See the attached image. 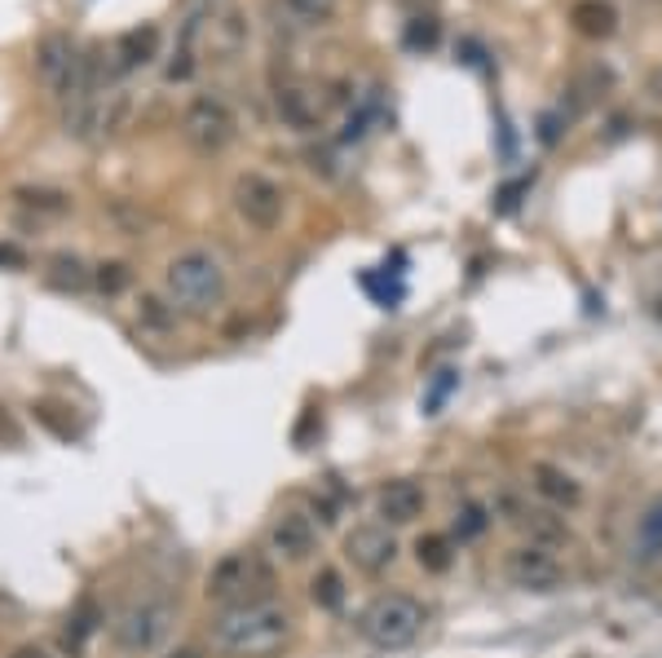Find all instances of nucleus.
I'll list each match as a JSON object with an SVG mask.
<instances>
[{
	"label": "nucleus",
	"mask_w": 662,
	"mask_h": 658,
	"mask_svg": "<svg viewBox=\"0 0 662 658\" xmlns=\"http://www.w3.org/2000/svg\"><path fill=\"white\" fill-rule=\"evenodd\" d=\"M292 614L279 601L230 606L212 619V649L226 658H274L292 641Z\"/></svg>",
	"instance_id": "1"
},
{
	"label": "nucleus",
	"mask_w": 662,
	"mask_h": 658,
	"mask_svg": "<svg viewBox=\"0 0 662 658\" xmlns=\"http://www.w3.org/2000/svg\"><path fill=\"white\" fill-rule=\"evenodd\" d=\"M203 597L216 601L221 610L230 606H252V601H274V566L257 553V548H239V553H226L203 584Z\"/></svg>",
	"instance_id": "2"
},
{
	"label": "nucleus",
	"mask_w": 662,
	"mask_h": 658,
	"mask_svg": "<svg viewBox=\"0 0 662 658\" xmlns=\"http://www.w3.org/2000/svg\"><path fill=\"white\" fill-rule=\"evenodd\" d=\"M164 287L173 296L177 309L186 314H212L221 301H226V266H221L212 252L190 248L181 257L168 261L164 270Z\"/></svg>",
	"instance_id": "3"
},
{
	"label": "nucleus",
	"mask_w": 662,
	"mask_h": 658,
	"mask_svg": "<svg viewBox=\"0 0 662 658\" xmlns=\"http://www.w3.org/2000/svg\"><path fill=\"white\" fill-rule=\"evenodd\" d=\"M424 623H428L424 601H415V597H406V592H385V597H376V601L363 606V614H358V636H363L367 645L393 654V649L415 645V636L424 632Z\"/></svg>",
	"instance_id": "4"
},
{
	"label": "nucleus",
	"mask_w": 662,
	"mask_h": 658,
	"mask_svg": "<svg viewBox=\"0 0 662 658\" xmlns=\"http://www.w3.org/2000/svg\"><path fill=\"white\" fill-rule=\"evenodd\" d=\"M177 623V601L164 597V592H151L133 606H125L116 614V623H110V645H116V654L125 658H142V654H155L168 632Z\"/></svg>",
	"instance_id": "5"
},
{
	"label": "nucleus",
	"mask_w": 662,
	"mask_h": 658,
	"mask_svg": "<svg viewBox=\"0 0 662 658\" xmlns=\"http://www.w3.org/2000/svg\"><path fill=\"white\" fill-rule=\"evenodd\" d=\"M181 133L194 151L203 155H216V151H226L239 133V120L235 111L226 106V97H216V93H199L190 106H186V116H181Z\"/></svg>",
	"instance_id": "6"
},
{
	"label": "nucleus",
	"mask_w": 662,
	"mask_h": 658,
	"mask_svg": "<svg viewBox=\"0 0 662 658\" xmlns=\"http://www.w3.org/2000/svg\"><path fill=\"white\" fill-rule=\"evenodd\" d=\"M504 575L512 588L543 597V592H557L566 584V562L557 557V548H547V543H517L504 557Z\"/></svg>",
	"instance_id": "7"
},
{
	"label": "nucleus",
	"mask_w": 662,
	"mask_h": 658,
	"mask_svg": "<svg viewBox=\"0 0 662 658\" xmlns=\"http://www.w3.org/2000/svg\"><path fill=\"white\" fill-rule=\"evenodd\" d=\"M345 562L358 575H371V579L385 575L398 562V534H393V526H385V521H358L345 534Z\"/></svg>",
	"instance_id": "8"
},
{
	"label": "nucleus",
	"mask_w": 662,
	"mask_h": 658,
	"mask_svg": "<svg viewBox=\"0 0 662 658\" xmlns=\"http://www.w3.org/2000/svg\"><path fill=\"white\" fill-rule=\"evenodd\" d=\"M235 212L244 216V222L252 231H274L283 222V186H274L270 177L261 173H244L235 181Z\"/></svg>",
	"instance_id": "9"
},
{
	"label": "nucleus",
	"mask_w": 662,
	"mask_h": 658,
	"mask_svg": "<svg viewBox=\"0 0 662 658\" xmlns=\"http://www.w3.org/2000/svg\"><path fill=\"white\" fill-rule=\"evenodd\" d=\"M270 553L283 562H309L318 553V526L305 513H279L270 521Z\"/></svg>",
	"instance_id": "10"
},
{
	"label": "nucleus",
	"mask_w": 662,
	"mask_h": 658,
	"mask_svg": "<svg viewBox=\"0 0 662 658\" xmlns=\"http://www.w3.org/2000/svg\"><path fill=\"white\" fill-rule=\"evenodd\" d=\"M428 504V491L415 478H393L376 491V513L385 526H411Z\"/></svg>",
	"instance_id": "11"
},
{
	"label": "nucleus",
	"mask_w": 662,
	"mask_h": 658,
	"mask_svg": "<svg viewBox=\"0 0 662 658\" xmlns=\"http://www.w3.org/2000/svg\"><path fill=\"white\" fill-rule=\"evenodd\" d=\"M159 49V32L155 27H133L125 36H116V45L106 49V75L120 80V75H133L138 67H146Z\"/></svg>",
	"instance_id": "12"
},
{
	"label": "nucleus",
	"mask_w": 662,
	"mask_h": 658,
	"mask_svg": "<svg viewBox=\"0 0 662 658\" xmlns=\"http://www.w3.org/2000/svg\"><path fill=\"white\" fill-rule=\"evenodd\" d=\"M75 62H80V45H75L71 36H62V32H49V36L36 45V71H40V80H45L54 93H62V84H67L71 71H75Z\"/></svg>",
	"instance_id": "13"
},
{
	"label": "nucleus",
	"mask_w": 662,
	"mask_h": 658,
	"mask_svg": "<svg viewBox=\"0 0 662 658\" xmlns=\"http://www.w3.org/2000/svg\"><path fill=\"white\" fill-rule=\"evenodd\" d=\"M274 106H279V120L287 125V129H300V133H309V129H318L322 125V97L314 93V89H300V84H283L279 93H274Z\"/></svg>",
	"instance_id": "14"
},
{
	"label": "nucleus",
	"mask_w": 662,
	"mask_h": 658,
	"mask_svg": "<svg viewBox=\"0 0 662 658\" xmlns=\"http://www.w3.org/2000/svg\"><path fill=\"white\" fill-rule=\"evenodd\" d=\"M534 491L547 500V504H557V508H575L579 500H583V486L566 473V469H557V465H534Z\"/></svg>",
	"instance_id": "15"
},
{
	"label": "nucleus",
	"mask_w": 662,
	"mask_h": 658,
	"mask_svg": "<svg viewBox=\"0 0 662 658\" xmlns=\"http://www.w3.org/2000/svg\"><path fill=\"white\" fill-rule=\"evenodd\" d=\"M570 23L588 40H610L614 27H618V14H614L610 0H579V5L570 10Z\"/></svg>",
	"instance_id": "16"
},
{
	"label": "nucleus",
	"mask_w": 662,
	"mask_h": 658,
	"mask_svg": "<svg viewBox=\"0 0 662 658\" xmlns=\"http://www.w3.org/2000/svg\"><path fill=\"white\" fill-rule=\"evenodd\" d=\"M512 513H517L512 521L530 530V543H547V548H557L561 539H570V526H566L561 517L543 513V508H512Z\"/></svg>",
	"instance_id": "17"
},
{
	"label": "nucleus",
	"mask_w": 662,
	"mask_h": 658,
	"mask_svg": "<svg viewBox=\"0 0 662 658\" xmlns=\"http://www.w3.org/2000/svg\"><path fill=\"white\" fill-rule=\"evenodd\" d=\"M636 557L649 566V562H658L662 557V495L640 513V521H636Z\"/></svg>",
	"instance_id": "18"
},
{
	"label": "nucleus",
	"mask_w": 662,
	"mask_h": 658,
	"mask_svg": "<svg viewBox=\"0 0 662 658\" xmlns=\"http://www.w3.org/2000/svg\"><path fill=\"white\" fill-rule=\"evenodd\" d=\"M415 562H419L428 575L451 571V562H456V539H451V534H437V530L419 534V539H415Z\"/></svg>",
	"instance_id": "19"
},
{
	"label": "nucleus",
	"mask_w": 662,
	"mask_h": 658,
	"mask_svg": "<svg viewBox=\"0 0 662 658\" xmlns=\"http://www.w3.org/2000/svg\"><path fill=\"white\" fill-rule=\"evenodd\" d=\"M309 597H314V606L318 610H341L345 606V579H341V571H331V566H322L318 575H314V584H309Z\"/></svg>",
	"instance_id": "20"
},
{
	"label": "nucleus",
	"mask_w": 662,
	"mask_h": 658,
	"mask_svg": "<svg viewBox=\"0 0 662 658\" xmlns=\"http://www.w3.org/2000/svg\"><path fill=\"white\" fill-rule=\"evenodd\" d=\"M97 623H102L97 606H93V601H80V610L67 619V636H62V641H67V649H71V654H80V649L88 645V636L97 632Z\"/></svg>",
	"instance_id": "21"
},
{
	"label": "nucleus",
	"mask_w": 662,
	"mask_h": 658,
	"mask_svg": "<svg viewBox=\"0 0 662 658\" xmlns=\"http://www.w3.org/2000/svg\"><path fill=\"white\" fill-rule=\"evenodd\" d=\"M274 14L287 19V27H314L327 19V0H274Z\"/></svg>",
	"instance_id": "22"
},
{
	"label": "nucleus",
	"mask_w": 662,
	"mask_h": 658,
	"mask_svg": "<svg viewBox=\"0 0 662 658\" xmlns=\"http://www.w3.org/2000/svg\"><path fill=\"white\" fill-rule=\"evenodd\" d=\"M88 279H93V274H88L84 261H75V257H54V261H49V283L62 287V292H84Z\"/></svg>",
	"instance_id": "23"
},
{
	"label": "nucleus",
	"mask_w": 662,
	"mask_h": 658,
	"mask_svg": "<svg viewBox=\"0 0 662 658\" xmlns=\"http://www.w3.org/2000/svg\"><path fill=\"white\" fill-rule=\"evenodd\" d=\"M93 283H97V292H106V296H120V292L133 283V274H129L125 261H106V266H97Z\"/></svg>",
	"instance_id": "24"
},
{
	"label": "nucleus",
	"mask_w": 662,
	"mask_h": 658,
	"mask_svg": "<svg viewBox=\"0 0 662 658\" xmlns=\"http://www.w3.org/2000/svg\"><path fill=\"white\" fill-rule=\"evenodd\" d=\"M486 526H490L486 504H464V508L456 513V534H460V543H464V539H477Z\"/></svg>",
	"instance_id": "25"
},
{
	"label": "nucleus",
	"mask_w": 662,
	"mask_h": 658,
	"mask_svg": "<svg viewBox=\"0 0 662 658\" xmlns=\"http://www.w3.org/2000/svg\"><path fill=\"white\" fill-rule=\"evenodd\" d=\"M437 36H441V27H437L433 19H415V23H406V32H402L406 49H433Z\"/></svg>",
	"instance_id": "26"
},
{
	"label": "nucleus",
	"mask_w": 662,
	"mask_h": 658,
	"mask_svg": "<svg viewBox=\"0 0 662 658\" xmlns=\"http://www.w3.org/2000/svg\"><path fill=\"white\" fill-rule=\"evenodd\" d=\"M456 385H460V376H456V372H441V376L433 380V389L424 393V411H428V415H437V411H441V402H447V393H451Z\"/></svg>",
	"instance_id": "27"
},
{
	"label": "nucleus",
	"mask_w": 662,
	"mask_h": 658,
	"mask_svg": "<svg viewBox=\"0 0 662 658\" xmlns=\"http://www.w3.org/2000/svg\"><path fill=\"white\" fill-rule=\"evenodd\" d=\"M19 199L32 203V208H49V212H62V208H67V195H62V190H19Z\"/></svg>",
	"instance_id": "28"
},
{
	"label": "nucleus",
	"mask_w": 662,
	"mask_h": 658,
	"mask_svg": "<svg viewBox=\"0 0 662 658\" xmlns=\"http://www.w3.org/2000/svg\"><path fill=\"white\" fill-rule=\"evenodd\" d=\"M539 138H543V146H557L561 142V116H543L539 120Z\"/></svg>",
	"instance_id": "29"
},
{
	"label": "nucleus",
	"mask_w": 662,
	"mask_h": 658,
	"mask_svg": "<svg viewBox=\"0 0 662 658\" xmlns=\"http://www.w3.org/2000/svg\"><path fill=\"white\" fill-rule=\"evenodd\" d=\"M645 93H649L653 102H662V67H653V71H649V80H645Z\"/></svg>",
	"instance_id": "30"
},
{
	"label": "nucleus",
	"mask_w": 662,
	"mask_h": 658,
	"mask_svg": "<svg viewBox=\"0 0 662 658\" xmlns=\"http://www.w3.org/2000/svg\"><path fill=\"white\" fill-rule=\"evenodd\" d=\"M10 658H54V654H49L45 645H19V649H14Z\"/></svg>",
	"instance_id": "31"
},
{
	"label": "nucleus",
	"mask_w": 662,
	"mask_h": 658,
	"mask_svg": "<svg viewBox=\"0 0 662 658\" xmlns=\"http://www.w3.org/2000/svg\"><path fill=\"white\" fill-rule=\"evenodd\" d=\"M159 658H203V649H199V645H177V649H168V654H159Z\"/></svg>",
	"instance_id": "32"
}]
</instances>
